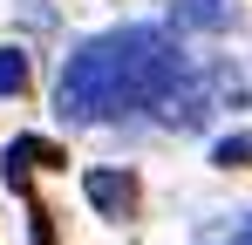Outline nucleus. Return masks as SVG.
Returning a JSON list of instances; mask_svg holds the SVG:
<instances>
[{
	"instance_id": "1",
	"label": "nucleus",
	"mask_w": 252,
	"mask_h": 245,
	"mask_svg": "<svg viewBox=\"0 0 252 245\" xmlns=\"http://www.w3.org/2000/svg\"><path fill=\"white\" fill-rule=\"evenodd\" d=\"M177 68H184V55L164 28H116L68 55V68L55 82V109L62 122H116L136 109H157Z\"/></svg>"
},
{
	"instance_id": "2",
	"label": "nucleus",
	"mask_w": 252,
	"mask_h": 245,
	"mask_svg": "<svg viewBox=\"0 0 252 245\" xmlns=\"http://www.w3.org/2000/svg\"><path fill=\"white\" fill-rule=\"evenodd\" d=\"M246 102V82L232 75L225 61H211V68H177V75L164 82V95H157V116L170 122V129H198V122H211L218 109H239Z\"/></svg>"
},
{
	"instance_id": "3",
	"label": "nucleus",
	"mask_w": 252,
	"mask_h": 245,
	"mask_svg": "<svg viewBox=\"0 0 252 245\" xmlns=\"http://www.w3.org/2000/svg\"><path fill=\"white\" fill-rule=\"evenodd\" d=\"M82 191H89V204H95L102 218H129V211H136V177H129V170H89Z\"/></svg>"
},
{
	"instance_id": "4",
	"label": "nucleus",
	"mask_w": 252,
	"mask_h": 245,
	"mask_svg": "<svg viewBox=\"0 0 252 245\" xmlns=\"http://www.w3.org/2000/svg\"><path fill=\"white\" fill-rule=\"evenodd\" d=\"M239 21V0H177L170 7V28H184V34H225Z\"/></svg>"
},
{
	"instance_id": "5",
	"label": "nucleus",
	"mask_w": 252,
	"mask_h": 245,
	"mask_svg": "<svg viewBox=\"0 0 252 245\" xmlns=\"http://www.w3.org/2000/svg\"><path fill=\"white\" fill-rule=\"evenodd\" d=\"M21 89H28V55L0 48V95H21Z\"/></svg>"
},
{
	"instance_id": "6",
	"label": "nucleus",
	"mask_w": 252,
	"mask_h": 245,
	"mask_svg": "<svg viewBox=\"0 0 252 245\" xmlns=\"http://www.w3.org/2000/svg\"><path fill=\"white\" fill-rule=\"evenodd\" d=\"M34 163H55V150H48V143H34V136L7 150V170H14V177H21V170H34Z\"/></svg>"
},
{
	"instance_id": "7",
	"label": "nucleus",
	"mask_w": 252,
	"mask_h": 245,
	"mask_svg": "<svg viewBox=\"0 0 252 245\" xmlns=\"http://www.w3.org/2000/svg\"><path fill=\"white\" fill-rule=\"evenodd\" d=\"M205 245H252V218H232L225 232H211Z\"/></svg>"
},
{
	"instance_id": "8",
	"label": "nucleus",
	"mask_w": 252,
	"mask_h": 245,
	"mask_svg": "<svg viewBox=\"0 0 252 245\" xmlns=\"http://www.w3.org/2000/svg\"><path fill=\"white\" fill-rule=\"evenodd\" d=\"M246 157H252L246 136H225V143H218V163H225V170H232V163H246Z\"/></svg>"
}]
</instances>
